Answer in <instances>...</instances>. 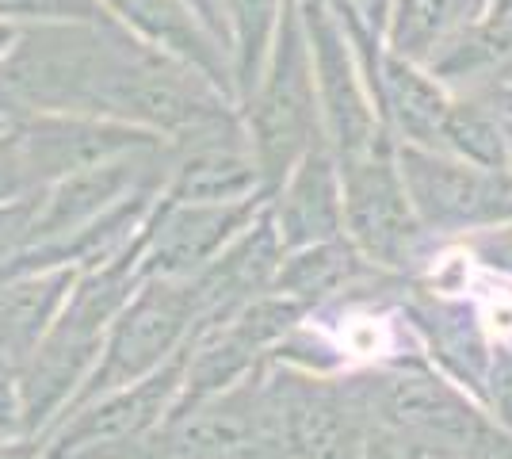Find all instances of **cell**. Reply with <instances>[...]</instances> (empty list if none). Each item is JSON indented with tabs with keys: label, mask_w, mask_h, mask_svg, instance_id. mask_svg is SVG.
Listing matches in <instances>:
<instances>
[{
	"label": "cell",
	"mask_w": 512,
	"mask_h": 459,
	"mask_svg": "<svg viewBox=\"0 0 512 459\" xmlns=\"http://www.w3.org/2000/svg\"><path fill=\"white\" fill-rule=\"evenodd\" d=\"M287 188L268 207V219L276 226V238L283 249H299L314 241H329L344 234V203H341V176L329 153H306Z\"/></svg>",
	"instance_id": "12"
},
{
	"label": "cell",
	"mask_w": 512,
	"mask_h": 459,
	"mask_svg": "<svg viewBox=\"0 0 512 459\" xmlns=\"http://www.w3.org/2000/svg\"><path fill=\"white\" fill-rule=\"evenodd\" d=\"M341 379L375 429L459 459H512L509 429H501L474 394L436 372L421 352L375 360L356 372L344 368Z\"/></svg>",
	"instance_id": "1"
},
{
	"label": "cell",
	"mask_w": 512,
	"mask_h": 459,
	"mask_svg": "<svg viewBox=\"0 0 512 459\" xmlns=\"http://www.w3.org/2000/svg\"><path fill=\"white\" fill-rule=\"evenodd\" d=\"M35 196V180L27 173L16 142L0 146V203H16V199Z\"/></svg>",
	"instance_id": "19"
},
{
	"label": "cell",
	"mask_w": 512,
	"mask_h": 459,
	"mask_svg": "<svg viewBox=\"0 0 512 459\" xmlns=\"http://www.w3.org/2000/svg\"><path fill=\"white\" fill-rule=\"evenodd\" d=\"M455 245L474 268H482L486 276L501 280V284H512V219L493 222V226L474 230V234H463Z\"/></svg>",
	"instance_id": "16"
},
{
	"label": "cell",
	"mask_w": 512,
	"mask_h": 459,
	"mask_svg": "<svg viewBox=\"0 0 512 459\" xmlns=\"http://www.w3.org/2000/svg\"><path fill=\"white\" fill-rule=\"evenodd\" d=\"M119 459H283L260 368L211 398L169 410Z\"/></svg>",
	"instance_id": "3"
},
{
	"label": "cell",
	"mask_w": 512,
	"mask_h": 459,
	"mask_svg": "<svg viewBox=\"0 0 512 459\" xmlns=\"http://www.w3.org/2000/svg\"><path fill=\"white\" fill-rule=\"evenodd\" d=\"M264 188V173L253 157L222 146L188 153L169 184L172 203H241L256 199Z\"/></svg>",
	"instance_id": "14"
},
{
	"label": "cell",
	"mask_w": 512,
	"mask_h": 459,
	"mask_svg": "<svg viewBox=\"0 0 512 459\" xmlns=\"http://www.w3.org/2000/svg\"><path fill=\"white\" fill-rule=\"evenodd\" d=\"M509 115H512V96H509Z\"/></svg>",
	"instance_id": "24"
},
{
	"label": "cell",
	"mask_w": 512,
	"mask_h": 459,
	"mask_svg": "<svg viewBox=\"0 0 512 459\" xmlns=\"http://www.w3.org/2000/svg\"><path fill=\"white\" fill-rule=\"evenodd\" d=\"M482 406L490 417L512 433V333H497L490 349V364H486V379H482Z\"/></svg>",
	"instance_id": "17"
},
{
	"label": "cell",
	"mask_w": 512,
	"mask_h": 459,
	"mask_svg": "<svg viewBox=\"0 0 512 459\" xmlns=\"http://www.w3.org/2000/svg\"><path fill=\"white\" fill-rule=\"evenodd\" d=\"M20 157L27 173L35 180V192H43L50 180L69 173H81L92 165H104L115 157H127L130 150L146 146L142 134L127 127H111V123H85V119H69V123H39L27 134H20Z\"/></svg>",
	"instance_id": "11"
},
{
	"label": "cell",
	"mask_w": 512,
	"mask_h": 459,
	"mask_svg": "<svg viewBox=\"0 0 512 459\" xmlns=\"http://www.w3.org/2000/svg\"><path fill=\"white\" fill-rule=\"evenodd\" d=\"M264 196L241 203L153 207L142 226V280H192L264 211Z\"/></svg>",
	"instance_id": "8"
},
{
	"label": "cell",
	"mask_w": 512,
	"mask_h": 459,
	"mask_svg": "<svg viewBox=\"0 0 512 459\" xmlns=\"http://www.w3.org/2000/svg\"><path fill=\"white\" fill-rule=\"evenodd\" d=\"M0 459H43V448H39V440H27V437L4 440L0 444Z\"/></svg>",
	"instance_id": "22"
},
{
	"label": "cell",
	"mask_w": 512,
	"mask_h": 459,
	"mask_svg": "<svg viewBox=\"0 0 512 459\" xmlns=\"http://www.w3.org/2000/svg\"><path fill=\"white\" fill-rule=\"evenodd\" d=\"M23 437V406H20V368L0 360V440Z\"/></svg>",
	"instance_id": "20"
},
{
	"label": "cell",
	"mask_w": 512,
	"mask_h": 459,
	"mask_svg": "<svg viewBox=\"0 0 512 459\" xmlns=\"http://www.w3.org/2000/svg\"><path fill=\"white\" fill-rule=\"evenodd\" d=\"M0 444H4V440H0Z\"/></svg>",
	"instance_id": "25"
},
{
	"label": "cell",
	"mask_w": 512,
	"mask_h": 459,
	"mask_svg": "<svg viewBox=\"0 0 512 459\" xmlns=\"http://www.w3.org/2000/svg\"><path fill=\"white\" fill-rule=\"evenodd\" d=\"M279 261H283V245H279L276 226L264 207L203 272H195L188 280L195 303H199V318L214 314V310H234L245 299L268 291L276 280Z\"/></svg>",
	"instance_id": "10"
},
{
	"label": "cell",
	"mask_w": 512,
	"mask_h": 459,
	"mask_svg": "<svg viewBox=\"0 0 512 459\" xmlns=\"http://www.w3.org/2000/svg\"><path fill=\"white\" fill-rule=\"evenodd\" d=\"M31 219H35V196L0 203V284L20 272V257L31 245Z\"/></svg>",
	"instance_id": "18"
},
{
	"label": "cell",
	"mask_w": 512,
	"mask_h": 459,
	"mask_svg": "<svg viewBox=\"0 0 512 459\" xmlns=\"http://www.w3.org/2000/svg\"><path fill=\"white\" fill-rule=\"evenodd\" d=\"M398 173L421 226L440 245L512 219L509 173H493L455 153L417 150V146L402 150Z\"/></svg>",
	"instance_id": "6"
},
{
	"label": "cell",
	"mask_w": 512,
	"mask_h": 459,
	"mask_svg": "<svg viewBox=\"0 0 512 459\" xmlns=\"http://www.w3.org/2000/svg\"><path fill=\"white\" fill-rule=\"evenodd\" d=\"M386 96H390V111H394L402 134L409 138V146H417V150H444L451 104L444 100L440 88L432 85L428 77H421L417 69L394 66L390 69V81H386Z\"/></svg>",
	"instance_id": "15"
},
{
	"label": "cell",
	"mask_w": 512,
	"mask_h": 459,
	"mask_svg": "<svg viewBox=\"0 0 512 459\" xmlns=\"http://www.w3.org/2000/svg\"><path fill=\"white\" fill-rule=\"evenodd\" d=\"M134 180H138V169L127 157L50 180L43 192H35V219H31L27 249L54 245V241L69 238L73 230L88 226L92 219H100L104 211H111L115 203H123L134 192Z\"/></svg>",
	"instance_id": "9"
},
{
	"label": "cell",
	"mask_w": 512,
	"mask_h": 459,
	"mask_svg": "<svg viewBox=\"0 0 512 459\" xmlns=\"http://www.w3.org/2000/svg\"><path fill=\"white\" fill-rule=\"evenodd\" d=\"M421 459H459L451 452H440V448H421Z\"/></svg>",
	"instance_id": "23"
},
{
	"label": "cell",
	"mask_w": 512,
	"mask_h": 459,
	"mask_svg": "<svg viewBox=\"0 0 512 459\" xmlns=\"http://www.w3.org/2000/svg\"><path fill=\"white\" fill-rule=\"evenodd\" d=\"M398 314L428 364L482 402V379L497 337L486 310L467 295H455V287L406 280L398 295Z\"/></svg>",
	"instance_id": "7"
},
{
	"label": "cell",
	"mask_w": 512,
	"mask_h": 459,
	"mask_svg": "<svg viewBox=\"0 0 512 459\" xmlns=\"http://www.w3.org/2000/svg\"><path fill=\"white\" fill-rule=\"evenodd\" d=\"M195 322H199V303L188 280H142L130 303L107 326L100 356L62 417L96 394L138 383L157 368H165L188 345Z\"/></svg>",
	"instance_id": "4"
},
{
	"label": "cell",
	"mask_w": 512,
	"mask_h": 459,
	"mask_svg": "<svg viewBox=\"0 0 512 459\" xmlns=\"http://www.w3.org/2000/svg\"><path fill=\"white\" fill-rule=\"evenodd\" d=\"M341 203L344 238L356 245V253L367 264L406 280H425L436 268L440 241L421 226L402 173L390 157L371 150L344 161Z\"/></svg>",
	"instance_id": "2"
},
{
	"label": "cell",
	"mask_w": 512,
	"mask_h": 459,
	"mask_svg": "<svg viewBox=\"0 0 512 459\" xmlns=\"http://www.w3.org/2000/svg\"><path fill=\"white\" fill-rule=\"evenodd\" d=\"M77 268H31L0 284V360L23 368L31 349L58 318Z\"/></svg>",
	"instance_id": "13"
},
{
	"label": "cell",
	"mask_w": 512,
	"mask_h": 459,
	"mask_svg": "<svg viewBox=\"0 0 512 459\" xmlns=\"http://www.w3.org/2000/svg\"><path fill=\"white\" fill-rule=\"evenodd\" d=\"M363 459H421V444L398 437L390 429H367V440H363Z\"/></svg>",
	"instance_id": "21"
},
{
	"label": "cell",
	"mask_w": 512,
	"mask_h": 459,
	"mask_svg": "<svg viewBox=\"0 0 512 459\" xmlns=\"http://www.w3.org/2000/svg\"><path fill=\"white\" fill-rule=\"evenodd\" d=\"M260 379L276 417L283 459H363L367 417L348 394L341 372H306L283 360H264Z\"/></svg>",
	"instance_id": "5"
}]
</instances>
